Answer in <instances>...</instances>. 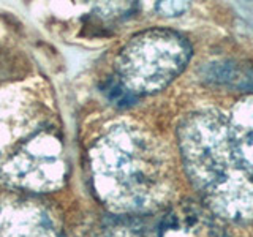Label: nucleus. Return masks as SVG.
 I'll return each instance as SVG.
<instances>
[{"label": "nucleus", "instance_id": "obj_1", "mask_svg": "<svg viewBox=\"0 0 253 237\" xmlns=\"http://www.w3.org/2000/svg\"><path fill=\"white\" fill-rule=\"evenodd\" d=\"M179 149L190 182L212 213L253 221V168L244 157L229 117L198 111L179 126Z\"/></svg>", "mask_w": 253, "mask_h": 237}, {"label": "nucleus", "instance_id": "obj_2", "mask_svg": "<svg viewBox=\"0 0 253 237\" xmlns=\"http://www.w3.org/2000/svg\"><path fill=\"white\" fill-rule=\"evenodd\" d=\"M105 171L111 196L125 207H144L168 187V163L162 147L138 130H117L108 138Z\"/></svg>", "mask_w": 253, "mask_h": 237}, {"label": "nucleus", "instance_id": "obj_3", "mask_svg": "<svg viewBox=\"0 0 253 237\" xmlns=\"http://www.w3.org/2000/svg\"><path fill=\"white\" fill-rule=\"evenodd\" d=\"M192 57V46L179 32L152 29L133 37L119 57V81L134 97L165 89Z\"/></svg>", "mask_w": 253, "mask_h": 237}, {"label": "nucleus", "instance_id": "obj_4", "mask_svg": "<svg viewBox=\"0 0 253 237\" xmlns=\"http://www.w3.org/2000/svg\"><path fill=\"white\" fill-rule=\"evenodd\" d=\"M157 237H229L213 213L201 204L182 201L171 207L158 226Z\"/></svg>", "mask_w": 253, "mask_h": 237}, {"label": "nucleus", "instance_id": "obj_5", "mask_svg": "<svg viewBox=\"0 0 253 237\" xmlns=\"http://www.w3.org/2000/svg\"><path fill=\"white\" fill-rule=\"evenodd\" d=\"M237 144L253 168V97L242 100L229 117Z\"/></svg>", "mask_w": 253, "mask_h": 237}, {"label": "nucleus", "instance_id": "obj_6", "mask_svg": "<svg viewBox=\"0 0 253 237\" xmlns=\"http://www.w3.org/2000/svg\"><path fill=\"white\" fill-rule=\"evenodd\" d=\"M157 10L165 16H179L188 10V3L184 2H160L157 3Z\"/></svg>", "mask_w": 253, "mask_h": 237}]
</instances>
